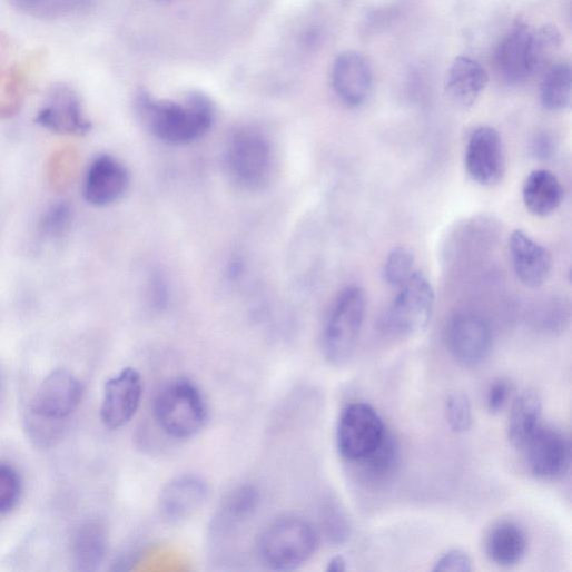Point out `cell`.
I'll return each instance as SVG.
<instances>
[{
	"label": "cell",
	"mask_w": 572,
	"mask_h": 572,
	"mask_svg": "<svg viewBox=\"0 0 572 572\" xmlns=\"http://www.w3.org/2000/svg\"><path fill=\"white\" fill-rule=\"evenodd\" d=\"M139 117L148 131L160 141L184 146L203 138L213 127L215 108L203 95L193 93L183 101L157 100L147 95L137 102Z\"/></svg>",
	"instance_id": "cell-1"
},
{
	"label": "cell",
	"mask_w": 572,
	"mask_h": 572,
	"mask_svg": "<svg viewBox=\"0 0 572 572\" xmlns=\"http://www.w3.org/2000/svg\"><path fill=\"white\" fill-rule=\"evenodd\" d=\"M319 545L316 527L298 515H284L272 521L260 533L257 554L274 571H294L315 555Z\"/></svg>",
	"instance_id": "cell-2"
},
{
	"label": "cell",
	"mask_w": 572,
	"mask_h": 572,
	"mask_svg": "<svg viewBox=\"0 0 572 572\" xmlns=\"http://www.w3.org/2000/svg\"><path fill=\"white\" fill-rule=\"evenodd\" d=\"M155 421L174 440H189L207 424L208 406L199 387L188 378L167 382L155 396Z\"/></svg>",
	"instance_id": "cell-3"
},
{
	"label": "cell",
	"mask_w": 572,
	"mask_h": 572,
	"mask_svg": "<svg viewBox=\"0 0 572 572\" xmlns=\"http://www.w3.org/2000/svg\"><path fill=\"white\" fill-rule=\"evenodd\" d=\"M225 164L229 177L237 186L250 191L262 190L273 176L270 141L257 129H238L227 141Z\"/></svg>",
	"instance_id": "cell-4"
},
{
	"label": "cell",
	"mask_w": 572,
	"mask_h": 572,
	"mask_svg": "<svg viewBox=\"0 0 572 572\" xmlns=\"http://www.w3.org/2000/svg\"><path fill=\"white\" fill-rule=\"evenodd\" d=\"M366 294L353 285L342 293L326 324L323 352L326 361L336 367L353 358L366 315Z\"/></svg>",
	"instance_id": "cell-5"
},
{
	"label": "cell",
	"mask_w": 572,
	"mask_h": 572,
	"mask_svg": "<svg viewBox=\"0 0 572 572\" xmlns=\"http://www.w3.org/2000/svg\"><path fill=\"white\" fill-rule=\"evenodd\" d=\"M434 304L432 283L423 273L414 272L388 308L384 327L394 336H415L430 325Z\"/></svg>",
	"instance_id": "cell-6"
},
{
	"label": "cell",
	"mask_w": 572,
	"mask_h": 572,
	"mask_svg": "<svg viewBox=\"0 0 572 572\" xmlns=\"http://www.w3.org/2000/svg\"><path fill=\"white\" fill-rule=\"evenodd\" d=\"M388 430L377 411L366 403L348 405L339 418L337 447L343 458L358 464L384 441Z\"/></svg>",
	"instance_id": "cell-7"
},
{
	"label": "cell",
	"mask_w": 572,
	"mask_h": 572,
	"mask_svg": "<svg viewBox=\"0 0 572 572\" xmlns=\"http://www.w3.org/2000/svg\"><path fill=\"white\" fill-rule=\"evenodd\" d=\"M531 474L543 481L563 479L571 466V443L559 430L541 425L521 450Z\"/></svg>",
	"instance_id": "cell-8"
},
{
	"label": "cell",
	"mask_w": 572,
	"mask_h": 572,
	"mask_svg": "<svg viewBox=\"0 0 572 572\" xmlns=\"http://www.w3.org/2000/svg\"><path fill=\"white\" fill-rule=\"evenodd\" d=\"M469 176L482 186L497 184L506 168L505 149L500 134L491 127L475 129L465 152Z\"/></svg>",
	"instance_id": "cell-9"
},
{
	"label": "cell",
	"mask_w": 572,
	"mask_h": 572,
	"mask_svg": "<svg viewBox=\"0 0 572 572\" xmlns=\"http://www.w3.org/2000/svg\"><path fill=\"white\" fill-rule=\"evenodd\" d=\"M83 386L66 369L52 372L40 385L32 402V414L48 421L63 422L80 405Z\"/></svg>",
	"instance_id": "cell-10"
},
{
	"label": "cell",
	"mask_w": 572,
	"mask_h": 572,
	"mask_svg": "<svg viewBox=\"0 0 572 572\" xmlns=\"http://www.w3.org/2000/svg\"><path fill=\"white\" fill-rule=\"evenodd\" d=\"M492 331L487 322L475 314H461L447 328V346L456 362L463 366L481 365L492 349Z\"/></svg>",
	"instance_id": "cell-11"
},
{
	"label": "cell",
	"mask_w": 572,
	"mask_h": 572,
	"mask_svg": "<svg viewBox=\"0 0 572 572\" xmlns=\"http://www.w3.org/2000/svg\"><path fill=\"white\" fill-rule=\"evenodd\" d=\"M144 394L140 374L134 368H125L110 378L105 386L101 405V420L106 427H125L137 414Z\"/></svg>",
	"instance_id": "cell-12"
},
{
	"label": "cell",
	"mask_w": 572,
	"mask_h": 572,
	"mask_svg": "<svg viewBox=\"0 0 572 572\" xmlns=\"http://www.w3.org/2000/svg\"><path fill=\"white\" fill-rule=\"evenodd\" d=\"M37 122L60 135L83 136L91 129L77 92L67 85H56L40 109Z\"/></svg>",
	"instance_id": "cell-13"
},
{
	"label": "cell",
	"mask_w": 572,
	"mask_h": 572,
	"mask_svg": "<svg viewBox=\"0 0 572 572\" xmlns=\"http://www.w3.org/2000/svg\"><path fill=\"white\" fill-rule=\"evenodd\" d=\"M209 496L207 482L196 474H183L169 481L161 491L159 509L170 522H183L194 516Z\"/></svg>",
	"instance_id": "cell-14"
},
{
	"label": "cell",
	"mask_w": 572,
	"mask_h": 572,
	"mask_svg": "<svg viewBox=\"0 0 572 572\" xmlns=\"http://www.w3.org/2000/svg\"><path fill=\"white\" fill-rule=\"evenodd\" d=\"M373 69L365 56L356 51L341 55L333 69V86L348 106L364 105L373 90Z\"/></svg>",
	"instance_id": "cell-15"
},
{
	"label": "cell",
	"mask_w": 572,
	"mask_h": 572,
	"mask_svg": "<svg viewBox=\"0 0 572 572\" xmlns=\"http://www.w3.org/2000/svg\"><path fill=\"white\" fill-rule=\"evenodd\" d=\"M129 187V172L118 159L100 156L90 166L85 181V197L105 207L119 200Z\"/></svg>",
	"instance_id": "cell-16"
},
{
	"label": "cell",
	"mask_w": 572,
	"mask_h": 572,
	"mask_svg": "<svg viewBox=\"0 0 572 572\" xmlns=\"http://www.w3.org/2000/svg\"><path fill=\"white\" fill-rule=\"evenodd\" d=\"M514 272L522 284L535 289L543 285L552 269L549 250L522 230H514L509 240Z\"/></svg>",
	"instance_id": "cell-17"
},
{
	"label": "cell",
	"mask_w": 572,
	"mask_h": 572,
	"mask_svg": "<svg viewBox=\"0 0 572 572\" xmlns=\"http://www.w3.org/2000/svg\"><path fill=\"white\" fill-rule=\"evenodd\" d=\"M532 30L517 23L496 51L499 71L509 82H519L535 72L532 58Z\"/></svg>",
	"instance_id": "cell-18"
},
{
	"label": "cell",
	"mask_w": 572,
	"mask_h": 572,
	"mask_svg": "<svg viewBox=\"0 0 572 572\" xmlns=\"http://www.w3.org/2000/svg\"><path fill=\"white\" fill-rule=\"evenodd\" d=\"M487 83L489 76L479 62L467 57H458L447 72L446 92L456 106L471 108Z\"/></svg>",
	"instance_id": "cell-19"
},
{
	"label": "cell",
	"mask_w": 572,
	"mask_h": 572,
	"mask_svg": "<svg viewBox=\"0 0 572 572\" xmlns=\"http://www.w3.org/2000/svg\"><path fill=\"white\" fill-rule=\"evenodd\" d=\"M108 544V530L102 521L91 519L81 523L72 539L76 570L82 572L99 570L106 560Z\"/></svg>",
	"instance_id": "cell-20"
},
{
	"label": "cell",
	"mask_w": 572,
	"mask_h": 572,
	"mask_svg": "<svg viewBox=\"0 0 572 572\" xmlns=\"http://www.w3.org/2000/svg\"><path fill=\"white\" fill-rule=\"evenodd\" d=\"M526 549L527 538L524 530L510 521L496 523L485 539L486 555L500 566L517 564L524 558Z\"/></svg>",
	"instance_id": "cell-21"
},
{
	"label": "cell",
	"mask_w": 572,
	"mask_h": 572,
	"mask_svg": "<svg viewBox=\"0 0 572 572\" xmlns=\"http://www.w3.org/2000/svg\"><path fill=\"white\" fill-rule=\"evenodd\" d=\"M522 197L531 214L545 217L560 207L563 200V188L552 171L538 169L525 179Z\"/></svg>",
	"instance_id": "cell-22"
},
{
	"label": "cell",
	"mask_w": 572,
	"mask_h": 572,
	"mask_svg": "<svg viewBox=\"0 0 572 572\" xmlns=\"http://www.w3.org/2000/svg\"><path fill=\"white\" fill-rule=\"evenodd\" d=\"M542 397L535 389L522 392L514 401L507 423V438L511 445L522 450L542 425Z\"/></svg>",
	"instance_id": "cell-23"
},
{
	"label": "cell",
	"mask_w": 572,
	"mask_h": 572,
	"mask_svg": "<svg viewBox=\"0 0 572 572\" xmlns=\"http://www.w3.org/2000/svg\"><path fill=\"white\" fill-rule=\"evenodd\" d=\"M260 494L256 486L243 484L231 490L219 505L213 522L216 531H227L248 520L258 509Z\"/></svg>",
	"instance_id": "cell-24"
},
{
	"label": "cell",
	"mask_w": 572,
	"mask_h": 572,
	"mask_svg": "<svg viewBox=\"0 0 572 572\" xmlns=\"http://www.w3.org/2000/svg\"><path fill=\"white\" fill-rule=\"evenodd\" d=\"M572 76L566 63L551 67L541 86V102L549 111H563L571 105Z\"/></svg>",
	"instance_id": "cell-25"
},
{
	"label": "cell",
	"mask_w": 572,
	"mask_h": 572,
	"mask_svg": "<svg viewBox=\"0 0 572 572\" xmlns=\"http://www.w3.org/2000/svg\"><path fill=\"white\" fill-rule=\"evenodd\" d=\"M22 13L41 20H58L77 14L90 4V0H10Z\"/></svg>",
	"instance_id": "cell-26"
},
{
	"label": "cell",
	"mask_w": 572,
	"mask_h": 572,
	"mask_svg": "<svg viewBox=\"0 0 572 572\" xmlns=\"http://www.w3.org/2000/svg\"><path fill=\"white\" fill-rule=\"evenodd\" d=\"M401 458V450L397 440L391 432L382 444L358 465L372 480H384L396 472Z\"/></svg>",
	"instance_id": "cell-27"
},
{
	"label": "cell",
	"mask_w": 572,
	"mask_h": 572,
	"mask_svg": "<svg viewBox=\"0 0 572 572\" xmlns=\"http://www.w3.org/2000/svg\"><path fill=\"white\" fill-rule=\"evenodd\" d=\"M414 253L404 246L394 248L387 256L384 266V278L394 288L402 286L414 274Z\"/></svg>",
	"instance_id": "cell-28"
},
{
	"label": "cell",
	"mask_w": 572,
	"mask_h": 572,
	"mask_svg": "<svg viewBox=\"0 0 572 572\" xmlns=\"http://www.w3.org/2000/svg\"><path fill=\"white\" fill-rule=\"evenodd\" d=\"M561 45L558 30L546 26L538 31H532V57L535 71L548 62Z\"/></svg>",
	"instance_id": "cell-29"
},
{
	"label": "cell",
	"mask_w": 572,
	"mask_h": 572,
	"mask_svg": "<svg viewBox=\"0 0 572 572\" xmlns=\"http://www.w3.org/2000/svg\"><path fill=\"white\" fill-rule=\"evenodd\" d=\"M446 416L451 430L457 434L466 433L473 424L472 406L463 393H453L446 403Z\"/></svg>",
	"instance_id": "cell-30"
},
{
	"label": "cell",
	"mask_w": 572,
	"mask_h": 572,
	"mask_svg": "<svg viewBox=\"0 0 572 572\" xmlns=\"http://www.w3.org/2000/svg\"><path fill=\"white\" fill-rule=\"evenodd\" d=\"M21 492L18 472L10 465L0 464V514H7L18 505Z\"/></svg>",
	"instance_id": "cell-31"
},
{
	"label": "cell",
	"mask_w": 572,
	"mask_h": 572,
	"mask_svg": "<svg viewBox=\"0 0 572 572\" xmlns=\"http://www.w3.org/2000/svg\"><path fill=\"white\" fill-rule=\"evenodd\" d=\"M324 529L328 538L335 543H343L349 534V525L345 513L336 504L325 507L323 514Z\"/></svg>",
	"instance_id": "cell-32"
},
{
	"label": "cell",
	"mask_w": 572,
	"mask_h": 572,
	"mask_svg": "<svg viewBox=\"0 0 572 572\" xmlns=\"http://www.w3.org/2000/svg\"><path fill=\"white\" fill-rule=\"evenodd\" d=\"M472 561L462 550H451L443 554L435 563L434 572H470Z\"/></svg>",
	"instance_id": "cell-33"
},
{
	"label": "cell",
	"mask_w": 572,
	"mask_h": 572,
	"mask_svg": "<svg viewBox=\"0 0 572 572\" xmlns=\"http://www.w3.org/2000/svg\"><path fill=\"white\" fill-rule=\"evenodd\" d=\"M71 220V208L67 204L53 207L43 221L46 233L57 236L68 228Z\"/></svg>",
	"instance_id": "cell-34"
},
{
	"label": "cell",
	"mask_w": 572,
	"mask_h": 572,
	"mask_svg": "<svg viewBox=\"0 0 572 572\" xmlns=\"http://www.w3.org/2000/svg\"><path fill=\"white\" fill-rule=\"evenodd\" d=\"M512 393V386L507 381L494 382L487 392L486 405L491 414H499L506 406Z\"/></svg>",
	"instance_id": "cell-35"
},
{
	"label": "cell",
	"mask_w": 572,
	"mask_h": 572,
	"mask_svg": "<svg viewBox=\"0 0 572 572\" xmlns=\"http://www.w3.org/2000/svg\"><path fill=\"white\" fill-rule=\"evenodd\" d=\"M347 570V561L343 555L334 556L327 566L329 572H344Z\"/></svg>",
	"instance_id": "cell-36"
},
{
	"label": "cell",
	"mask_w": 572,
	"mask_h": 572,
	"mask_svg": "<svg viewBox=\"0 0 572 572\" xmlns=\"http://www.w3.org/2000/svg\"><path fill=\"white\" fill-rule=\"evenodd\" d=\"M541 140L535 146V151L541 157L549 156L552 151L551 141L546 137L540 138Z\"/></svg>",
	"instance_id": "cell-37"
},
{
	"label": "cell",
	"mask_w": 572,
	"mask_h": 572,
	"mask_svg": "<svg viewBox=\"0 0 572 572\" xmlns=\"http://www.w3.org/2000/svg\"><path fill=\"white\" fill-rule=\"evenodd\" d=\"M159 2L166 3V2H171V0H159Z\"/></svg>",
	"instance_id": "cell-38"
}]
</instances>
